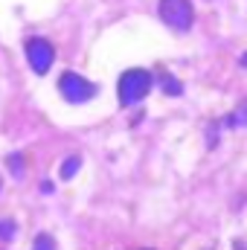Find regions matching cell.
Instances as JSON below:
<instances>
[{
    "label": "cell",
    "instance_id": "cell-1",
    "mask_svg": "<svg viewBox=\"0 0 247 250\" xmlns=\"http://www.w3.org/2000/svg\"><path fill=\"white\" fill-rule=\"evenodd\" d=\"M151 84H154V79H151L148 70H143V67H131V70H125L123 76H120V84H117L120 105H123V108H131V105L143 102V99L148 96Z\"/></svg>",
    "mask_w": 247,
    "mask_h": 250
},
{
    "label": "cell",
    "instance_id": "cell-2",
    "mask_svg": "<svg viewBox=\"0 0 247 250\" xmlns=\"http://www.w3.org/2000/svg\"><path fill=\"white\" fill-rule=\"evenodd\" d=\"M59 90H62L64 99H67V102H73V105L90 102V99L99 93V87H96L93 82H87L84 76H79V73H73V70L62 73V79H59Z\"/></svg>",
    "mask_w": 247,
    "mask_h": 250
},
{
    "label": "cell",
    "instance_id": "cell-3",
    "mask_svg": "<svg viewBox=\"0 0 247 250\" xmlns=\"http://www.w3.org/2000/svg\"><path fill=\"white\" fill-rule=\"evenodd\" d=\"M157 12H160V21L166 26H172L175 32H186L192 26V18H195L189 0H160Z\"/></svg>",
    "mask_w": 247,
    "mask_h": 250
},
{
    "label": "cell",
    "instance_id": "cell-4",
    "mask_svg": "<svg viewBox=\"0 0 247 250\" xmlns=\"http://www.w3.org/2000/svg\"><path fill=\"white\" fill-rule=\"evenodd\" d=\"M26 62L35 70V76H44L50 73V67L56 62V50L47 38H29L26 41Z\"/></svg>",
    "mask_w": 247,
    "mask_h": 250
},
{
    "label": "cell",
    "instance_id": "cell-5",
    "mask_svg": "<svg viewBox=\"0 0 247 250\" xmlns=\"http://www.w3.org/2000/svg\"><path fill=\"white\" fill-rule=\"evenodd\" d=\"M224 125H230V128H245L247 125V99L233 111V114H230V117H227V120H224Z\"/></svg>",
    "mask_w": 247,
    "mask_h": 250
},
{
    "label": "cell",
    "instance_id": "cell-6",
    "mask_svg": "<svg viewBox=\"0 0 247 250\" xmlns=\"http://www.w3.org/2000/svg\"><path fill=\"white\" fill-rule=\"evenodd\" d=\"M160 87H163L169 96H181V93H184V84H181L172 73H163V76H160Z\"/></svg>",
    "mask_w": 247,
    "mask_h": 250
},
{
    "label": "cell",
    "instance_id": "cell-7",
    "mask_svg": "<svg viewBox=\"0 0 247 250\" xmlns=\"http://www.w3.org/2000/svg\"><path fill=\"white\" fill-rule=\"evenodd\" d=\"M79 166H82V157H67V160H64V166H62V178H64V181H70V178L79 172Z\"/></svg>",
    "mask_w": 247,
    "mask_h": 250
},
{
    "label": "cell",
    "instance_id": "cell-8",
    "mask_svg": "<svg viewBox=\"0 0 247 250\" xmlns=\"http://www.w3.org/2000/svg\"><path fill=\"white\" fill-rule=\"evenodd\" d=\"M15 233H18V224H15L12 218L0 221V242H12V239H15Z\"/></svg>",
    "mask_w": 247,
    "mask_h": 250
},
{
    "label": "cell",
    "instance_id": "cell-9",
    "mask_svg": "<svg viewBox=\"0 0 247 250\" xmlns=\"http://www.w3.org/2000/svg\"><path fill=\"white\" fill-rule=\"evenodd\" d=\"M32 250H56V239L50 233H41L35 242H32Z\"/></svg>",
    "mask_w": 247,
    "mask_h": 250
},
{
    "label": "cell",
    "instance_id": "cell-10",
    "mask_svg": "<svg viewBox=\"0 0 247 250\" xmlns=\"http://www.w3.org/2000/svg\"><path fill=\"white\" fill-rule=\"evenodd\" d=\"M6 163H9V169H12V175H15V178H21V175H23V154H12Z\"/></svg>",
    "mask_w": 247,
    "mask_h": 250
},
{
    "label": "cell",
    "instance_id": "cell-11",
    "mask_svg": "<svg viewBox=\"0 0 247 250\" xmlns=\"http://www.w3.org/2000/svg\"><path fill=\"white\" fill-rule=\"evenodd\" d=\"M242 64H245V67H247V53H245V56H242Z\"/></svg>",
    "mask_w": 247,
    "mask_h": 250
},
{
    "label": "cell",
    "instance_id": "cell-12",
    "mask_svg": "<svg viewBox=\"0 0 247 250\" xmlns=\"http://www.w3.org/2000/svg\"><path fill=\"white\" fill-rule=\"evenodd\" d=\"M0 187H3V181H0Z\"/></svg>",
    "mask_w": 247,
    "mask_h": 250
}]
</instances>
